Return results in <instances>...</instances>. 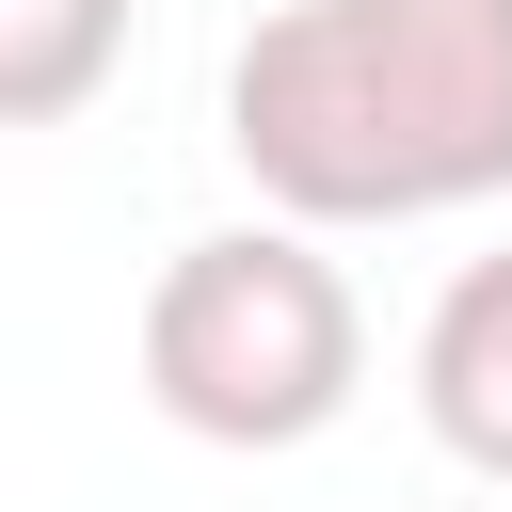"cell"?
Wrapping results in <instances>:
<instances>
[{
    "instance_id": "cell-1",
    "label": "cell",
    "mask_w": 512,
    "mask_h": 512,
    "mask_svg": "<svg viewBox=\"0 0 512 512\" xmlns=\"http://www.w3.org/2000/svg\"><path fill=\"white\" fill-rule=\"evenodd\" d=\"M224 160L288 224H448L512 192V0H272L224 64Z\"/></svg>"
},
{
    "instance_id": "cell-2",
    "label": "cell",
    "mask_w": 512,
    "mask_h": 512,
    "mask_svg": "<svg viewBox=\"0 0 512 512\" xmlns=\"http://www.w3.org/2000/svg\"><path fill=\"white\" fill-rule=\"evenodd\" d=\"M368 384V304L320 256V224L256 208L160 256L144 288V400L192 448H320Z\"/></svg>"
},
{
    "instance_id": "cell-3",
    "label": "cell",
    "mask_w": 512,
    "mask_h": 512,
    "mask_svg": "<svg viewBox=\"0 0 512 512\" xmlns=\"http://www.w3.org/2000/svg\"><path fill=\"white\" fill-rule=\"evenodd\" d=\"M416 416L464 480H512V256H464L416 320Z\"/></svg>"
},
{
    "instance_id": "cell-4",
    "label": "cell",
    "mask_w": 512,
    "mask_h": 512,
    "mask_svg": "<svg viewBox=\"0 0 512 512\" xmlns=\"http://www.w3.org/2000/svg\"><path fill=\"white\" fill-rule=\"evenodd\" d=\"M112 64H128V0H0V128L96 112Z\"/></svg>"
}]
</instances>
